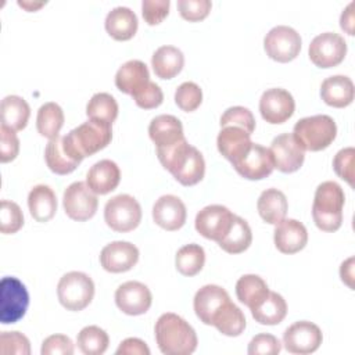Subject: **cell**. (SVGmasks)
<instances>
[{
  "label": "cell",
  "mask_w": 355,
  "mask_h": 355,
  "mask_svg": "<svg viewBox=\"0 0 355 355\" xmlns=\"http://www.w3.org/2000/svg\"><path fill=\"white\" fill-rule=\"evenodd\" d=\"M132 97H133L136 105L140 108H144V110L157 108L164 101V93H162L161 87L151 80Z\"/></svg>",
  "instance_id": "c3c4849f"
},
{
  "label": "cell",
  "mask_w": 355,
  "mask_h": 355,
  "mask_svg": "<svg viewBox=\"0 0 355 355\" xmlns=\"http://www.w3.org/2000/svg\"><path fill=\"white\" fill-rule=\"evenodd\" d=\"M64 211L72 220L85 222L94 216L98 200L85 182L71 183L62 196Z\"/></svg>",
  "instance_id": "8fae6325"
},
{
  "label": "cell",
  "mask_w": 355,
  "mask_h": 355,
  "mask_svg": "<svg viewBox=\"0 0 355 355\" xmlns=\"http://www.w3.org/2000/svg\"><path fill=\"white\" fill-rule=\"evenodd\" d=\"M229 301L230 297L223 287L216 284H205L194 295V312L204 324L212 326L214 318Z\"/></svg>",
  "instance_id": "d6986e66"
},
{
  "label": "cell",
  "mask_w": 355,
  "mask_h": 355,
  "mask_svg": "<svg viewBox=\"0 0 355 355\" xmlns=\"http://www.w3.org/2000/svg\"><path fill=\"white\" fill-rule=\"evenodd\" d=\"M220 128L236 126L251 135L255 130V118L252 112L241 105L227 108L220 116Z\"/></svg>",
  "instance_id": "60d3db41"
},
{
  "label": "cell",
  "mask_w": 355,
  "mask_h": 355,
  "mask_svg": "<svg viewBox=\"0 0 355 355\" xmlns=\"http://www.w3.org/2000/svg\"><path fill=\"white\" fill-rule=\"evenodd\" d=\"M251 315L255 322L261 324H279L287 315L286 300L280 294L269 291L268 297L259 305L251 309Z\"/></svg>",
  "instance_id": "d6a6232c"
},
{
  "label": "cell",
  "mask_w": 355,
  "mask_h": 355,
  "mask_svg": "<svg viewBox=\"0 0 355 355\" xmlns=\"http://www.w3.org/2000/svg\"><path fill=\"white\" fill-rule=\"evenodd\" d=\"M275 168L283 173L298 171L305 159V150L295 140L293 133H282L272 140L269 148Z\"/></svg>",
  "instance_id": "5bb4252c"
},
{
  "label": "cell",
  "mask_w": 355,
  "mask_h": 355,
  "mask_svg": "<svg viewBox=\"0 0 355 355\" xmlns=\"http://www.w3.org/2000/svg\"><path fill=\"white\" fill-rule=\"evenodd\" d=\"M150 82L147 65L140 60H129L115 73V86L125 94H136Z\"/></svg>",
  "instance_id": "d4e9b609"
},
{
  "label": "cell",
  "mask_w": 355,
  "mask_h": 355,
  "mask_svg": "<svg viewBox=\"0 0 355 355\" xmlns=\"http://www.w3.org/2000/svg\"><path fill=\"white\" fill-rule=\"evenodd\" d=\"M57 295L60 304L68 311L85 309L94 297V283L83 272H68L57 284Z\"/></svg>",
  "instance_id": "8992f818"
},
{
  "label": "cell",
  "mask_w": 355,
  "mask_h": 355,
  "mask_svg": "<svg viewBox=\"0 0 355 355\" xmlns=\"http://www.w3.org/2000/svg\"><path fill=\"white\" fill-rule=\"evenodd\" d=\"M269 291L266 282L258 275H244L236 283L237 300L248 306L250 311L259 305L268 297Z\"/></svg>",
  "instance_id": "4dcf8cb0"
},
{
  "label": "cell",
  "mask_w": 355,
  "mask_h": 355,
  "mask_svg": "<svg viewBox=\"0 0 355 355\" xmlns=\"http://www.w3.org/2000/svg\"><path fill=\"white\" fill-rule=\"evenodd\" d=\"M0 114H1V125L18 132L26 126L31 115V108H29V104L22 97L11 94V96H6L1 100Z\"/></svg>",
  "instance_id": "1f68e13d"
},
{
  "label": "cell",
  "mask_w": 355,
  "mask_h": 355,
  "mask_svg": "<svg viewBox=\"0 0 355 355\" xmlns=\"http://www.w3.org/2000/svg\"><path fill=\"white\" fill-rule=\"evenodd\" d=\"M345 194L343 187L333 182L326 180L316 187L312 218L315 225L323 232H336L343 223V208Z\"/></svg>",
  "instance_id": "277c9868"
},
{
  "label": "cell",
  "mask_w": 355,
  "mask_h": 355,
  "mask_svg": "<svg viewBox=\"0 0 355 355\" xmlns=\"http://www.w3.org/2000/svg\"><path fill=\"white\" fill-rule=\"evenodd\" d=\"M276 248L283 254H295L308 243L306 227L297 219H283L273 232Z\"/></svg>",
  "instance_id": "44dd1931"
},
{
  "label": "cell",
  "mask_w": 355,
  "mask_h": 355,
  "mask_svg": "<svg viewBox=\"0 0 355 355\" xmlns=\"http://www.w3.org/2000/svg\"><path fill=\"white\" fill-rule=\"evenodd\" d=\"M154 331L157 345L165 355H190L197 348L198 340L194 329L176 313H162Z\"/></svg>",
  "instance_id": "7a4b0ae2"
},
{
  "label": "cell",
  "mask_w": 355,
  "mask_h": 355,
  "mask_svg": "<svg viewBox=\"0 0 355 355\" xmlns=\"http://www.w3.org/2000/svg\"><path fill=\"white\" fill-rule=\"evenodd\" d=\"M169 0H143L141 14L148 25H158L169 12Z\"/></svg>",
  "instance_id": "681fc988"
},
{
  "label": "cell",
  "mask_w": 355,
  "mask_h": 355,
  "mask_svg": "<svg viewBox=\"0 0 355 355\" xmlns=\"http://www.w3.org/2000/svg\"><path fill=\"white\" fill-rule=\"evenodd\" d=\"M354 158H355V148L354 147H345L341 148L333 159V169L344 179L351 187H354Z\"/></svg>",
  "instance_id": "f6af8a7d"
},
{
  "label": "cell",
  "mask_w": 355,
  "mask_h": 355,
  "mask_svg": "<svg viewBox=\"0 0 355 355\" xmlns=\"http://www.w3.org/2000/svg\"><path fill=\"white\" fill-rule=\"evenodd\" d=\"M236 172L248 180H261L268 178L275 169L269 148L252 143L250 150L237 162L233 164Z\"/></svg>",
  "instance_id": "e0dca14e"
},
{
  "label": "cell",
  "mask_w": 355,
  "mask_h": 355,
  "mask_svg": "<svg viewBox=\"0 0 355 355\" xmlns=\"http://www.w3.org/2000/svg\"><path fill=\"white\" fill-rule=\"evenodd\" d=\"M352 7H354V3H349L347 6V8L343 11L341 17H340V26L348 33V35H354V14H352Z\"/></svg>",
  "instance_id": "11a10c76"
},
{
  "label": "cell",
  "mask_w": 355,
  "mask_h": 355,
  "mask_svg": "<svg viewBox=\"0 0 355 355\" xmlns=\"http://www.w3.org/2000/svg\"><path fill=\"white\" fill-rule=\"evenodd\" d=\"M184 65L183 53L175 46H161L151 57L154 73L161 79L175 78Z\"/></svg>",
  "instance_id": "f546056e"
},
{
  "label": "cell",
  "mask_w": 355,
  "mask_h": 355,
  "mask_svg": "<svg viewBox=\"0 0 355 355\" xmlns=\"http://www.w3.org/2000/svg\"><path fill=\"white\" fill-rule=\"evenodd\" d=\"M0 352L29 355L31 344L26 336L19 331H3L0 334Z\"/></svg>",
  "instance_id": "ee69618b"
},
{
  "label": "cell",
  "mask_w": 355,
  "mask_h": 355,
  "mask_svg": "<svg viewBox=\"0 0 355 355\" xmlns=\"http://www.w3.org/2000/svg\"><path fill=\"white\" fill-rule=\"evenodd\" d=\"M24 226V214L14 201L3 200L0 209V232L3 234L17 233Z\"/></svg>",
  "instance_id": "7bdbcfd3"
},
{
  "label": "cell",
  "mask_w": 355,
  "mask_h": 355,
  "mask_svg": "<svg viewBox=\"0 0 355 355\" xmlns=\"http://www.w3.org/2000/svg\"><path fill=\"white\" fill-rule=\"evenodd\" d=\"M148 135L157 148H165L186 139L182 122L169 114L153 118L148 125Z\"/></svg>",
  "instance_id": "603a6c76"
},
{
  "label": "cell",
  "mask_w": 355,
  "mask_h": 355,
  "mask_svg": "<svg viewBox=\"0 0 355 355\" xmlns=\"http://www.w3.org/2000/svg\"><path fill=\"white\" fill-rule=\"evenodd\" d=\"M121 180L119 166L111 159L96 162L86 175V184L96 194H108L115 190Z\"/></svg>",
  "instance_id": "cb8c5ba5"
},
{
  "label": "cell",
  "mask_w": 355,
  "mask_h": 355,
  "mask_svg": "<svg viewBox=\"0 0 355 355\" xmlns=\"http://www.w3.org/2000/svg\"><path fill=\"white\" fill-rule=\"evenodd\" d=\"M28 208L37 222H49L57 212V197L47 184H36L28 194Z\"/></svg>",
  "instance_id": "83f0119b"
},
{
  "label": "cell",
  "mask_w": 355,
  "mask_h": 355,
  "mask_svg": "<svg viewBox=\"0 0 355 355\" xmlns=\"http://www.w3.org/2000/svg\"><path fill=\"white\" fill-rule=\"evenodd\" d=\"M104 220L107 226L115 232H130L141 222V207L135 197L118 194L107 201L104 207Z\"/></svg>",
  "instance_id": "ba28073f"
},
{
  "label": "cell",
  "mask_w": 355,
  "mask_h": 355,
  "mask_svg": "<svg viewBox=\"0 0 355 355\" xmlns=\"http://www.w3.org/2000/svg\"><path fill=\"white\" fill-rule=\"evenodd\" d=\"M322 341L323 334L319 326L308 320L295 322L283 333V344L290 354H312L320 347Z\"/></svg>",
  "instance_id": "7c38bea8"
},
{
  "label": "cell",
  "mask_w": 355,
  "mask_h": 355,
  "mask_svg": "<svg viewBox=\"0 0 355 355\" xmlns=\"http://www.w3.org/2000/svg\"><path fill=\"white\" fill-rule=\"evenodd\" d=\"M116 355H150V348L147 344L136 337H129L123 340L115 351Z\"/></svg>",
  "instance_id": "f5cc1de1"
},
{
  "label": "cell",
  "mask_w": 355,
  "mask_h": 355,
  "mask_svg": "<svg viewBox=\"0 0 355 355\" xmlns=\"http://www.w3.org/2000/svg\"><path fill=\"white\" fill-rule=\"evenodd\" d=\"M46 3H32V1H18V6L24 7L28 11H35L37 8H40L42 6H44Z\"/></svg>",
  "instance_id": "9f6ffc18"
},
{
  "label": "cell",
  "mask_w": 355,
  "mask_h": 355,
  "mask_svg": "<svg viewBox=\"0 0 355 355\" xmlns=\"http://www.w3.org/2000/svg\"><path fill=\"white\" fill-rule=\"evenodd\" d=\"M212 326L218 329L219 333L227 337H237L245 329V316L243 311L229 301L222 309L216 313L212 320Z\"/></svg>",
  "instance_id": "e575fe53"
},
{
  "label": "cell",
  "mask_w": 355,
  "mask_h": 355,
  "mask_svg": "<svg viewBox=\"0 0 355 355\" xmlns=\"http://www.w3.org/2000/svg\"><path fill=\"white\" fill-rule=\"evenodd\" d=\"M234 214L223 205H207L196 215V230L205 239L219 241L230 229Z\"/></svg>",
  "instance_id": "4fadbf2b"
},
{
  "label": "cell",
  "mask_w": 355,
  "mask_h": 355,
  "mask_svg": "<svg viewBox=\"0 0 355 355\" xmlns=\"http://www.w3.org/2000/svg\"><path fill=\"white\" fill-rule=\"evenodd\" d=\"M295 110V101L290 92L282 87H272L262 93L259 98L261 116L272 123H283L291 118Z\"/></svg>",
  "instance_id": "9a60e30c"
},
{
  "label": "cell",
  "mask_w": 355,
  "mask_h": 355,
  "mask_svg": "<svg viewBox=\"0 0 355 355\" xmlns=\"http://www.w3.org/2000/svg\"><path fill=\"white\" fill-rule=\"evenodd\" d=\"M139 261V250L129 241H112L100 252L101 266L111 273L130 270Z\"/></svg>",
  "instance_id": "ac0fdd59"
},
{
  "label": "cell",
  "mask_w": 355,
  "mask_h": 355,
  "mask_svg": "<svg viewBox=\"0 0 355 355\" xmlns=\"http://www.w3.org/2000/svg\"><path fill=\"white\" fill-rule=\"evenodd\" d=\"M28 306L29 293L25 284L14 276H4L0 282V322L17 323L25 316Z\"/></svg>",
  "instance_id": "52a82bcc"
},
{
  "label": "cell",
  "mask_w": 355,
  "mask_h": 355,
  "mask_svg": "<svg viewBox=\"0 0 355 355\" xmlns=\"http://www.w3.org/2000/svg\"><path fill=\"white\" fill-rule=\"evenodd\" d=\"M205 263V251L200 244H186L178 250L175 257V265L179 273L183 276H196L200 273Z\"/></svg>",
  "instance_id": "74e56055"
},
{
  "label": "cell",
  "mask_w": 355,
  "mask_h": 355,
  "mask_svg": "<svg viewBox=\"0 0 355 355\" xmlns=\"http://www.w3.org/2000/svg\"><path fill=\"white\" fill-rule=\"evenodd\" d=\"M320 97L330 107L344 108L354 100V83L345 75L329 76L322 82Z\"/></svg>",
  "instance_id": "484cf974"
},
{
  "label": "cell",
  "mask_w": 355,
  "mask_h": 355,
  "mask_svg": "<svg viewBox=\"0 0 355 355\" xmlns=\"http://www.w3.org/2000/svg\"><path fill=\"white\" fill-rule=\"evenodd\" d=\"M86 115L89 119H98L112 125L118 116V103L110 93H96L86 105Z\"/></svg>",
  "instance_id": "ab89813d"
},
{
  "label": "cell",
  "mask_w": 355,
  "mask_h": 355,
  "mask_svg": "<svg viewBox=\"0 0 355 355\" xmlns=\"http://www.w3.org/2000/svg\"><path fill=\"white\" fill-rule=\"evenodd\" d=\"M282 351V344L273 334H257L248 344L250 355H276Z\"/></svg>",
  "instance_id": "bcb514c9"
},
{
  "label": "cell",
  "mask_w": 355,
  "mask_h": 355,
  "mask_svg": "<svg viewBox=\"0 0 355 355\" xmlns=\"http://www.w3.org/2000/svg\"><path fill=\"white\" fill-rule=\"evenodd\" d=\"M161 165L183 186H194L202 180L205 161L202 154L186 139L165 148H157Z\"/></svg>",
  "instance_id": "6da1fadb"
},
{
  "label": "cell",
  "mask_w": 355,
  "mask_h": 355,
  "mask_svg": "<svg viewBox=\"0 0 355 355\" xmlns=\"http://www.w3.org/2000/svg\"><path fill=\"white\" fill-rule=\"evenodd\" d=\"M257 209L259 216L269 225L280 223L287 214L288 204L283 191L270 187L261 193L257 201Z\"/></svg>",
  "instance_id": "f1b7e54d"
},
{
  "label": "cell",
  "mask_w": 355,
  "mask_h": 355,
  "mask_svg": "<svg viewBox=\"0 0 355 355\" xmlns=\"http://www.w3.org/2000/svg\"><path fill=\"white\" fill-rule=\"evenodd\" d=\"M176 105L186 112L196 111L202 103V92L194 82H183L175 92Z\"/></svg>",
  "instance_id": "b9f144b4"
},
{
  "label": "cell",
  "mask_w": 355,
  "mask_h": 355,
  "mask_svg": "<svg viewBox=\"0 0 355 355\" xmlns=\"http://www.w3.org/2000/svg\"><path fill=\"white\" fill-rule=\"evenodd\" d=\"M112 139L111 123L89 119L62 136V147L76 162L105 148Z\"/></svg>",
  "instance_id": "3957f363"
},
{
  "label": "cell",
  "mask_w": 355,
  "mask_h": 355,
  "mask_svg": "<svg viewBox=\"0 0 355 355\" xmlns=\"http://www.w3.org/2000/svg\"><path fill=\"white\" fill-rule=\"evenodd\" d=\"M76 344L85 355H101L108 348L110 337L98 326H86L78 333Z\"/></svg>",
  "instance_id": "f35d334b"
},
{
  "label": "cell",
  "mask_w": 355,
  "mask_h": 355,
  "mask_svg": "<svg viewBox=\"0 0 355 355\" xmlns=\"http://www.w3.org/2000/svg\"><path fill=\"white\" fill-rule=\"evenodd\" d=\"M19 151V140L15 130L1 125L0 126V161L10 162L17 158Z\"/></svg>",
  "instance_id": "816d5d0a"
},
{
  "label": "cell",
  "mask_w": 355,
  "mask_h": 355,
  "mask_svg": "<svg viewBox=\"0 0 355 355\" xmlns=\"http://www.w3.org/2000/svg\"><path fill=\"white\" fill-rule=\"evenodd\" d=\"M340 276H341V280L349 287V288H354V258H348L347 261H344L340 266Z\"/></svg>",
  "instance_id": "db71d44e"
},
{
  "label": "cell",
  "mask_w": 355,
  "mask_h": 355,
  "mask_svg": "<svg viewBox=\"0 0 355 355\" xmlns=\"http://www.w3.org/2000/svg\"><path fill=\"white\" fill-rule=\"evenodd\" d=\"M105 31L115 40L132 39L139 26L136 14L129 7H115L105 17Z\"/></svg>",
  "instance_id": "4316f807"
},
{
  "label": "cell",
  "mask_w": 355,
  "mask_h": 355,
  "mask_svg": "<svg viewBox=\"0 0 355 355\" xmlns=\"http://www.w3.org/2000/svg\"><path fill=\"white\" fill-rule=\"evenodd\" d=\"M251 241L252 233L250 225L247 220L236 215L229 232L218 241V244L223 251L229 254H240L251 245Z\"/></svg>",
  "instance_id": "836d02e7"
},
{
  "label": "cell",
  "mask_w": 355,
  "mask_h": 355,
  "mask_svg": "<svg viewBox=\"0 0 355 355\" xmlns=\"http://www.w3.org/2000/svg\"><path fill=\"white\" fill-rule=\"evenodd\" d=\"M293 136L304 150L320 151L336 139L337 125L331 116L324 114L305 116L294 125Z\"/></svg>",
  "instance_id": "5b68a950"
},
{
  "label": "cell",
  "mask_w": 355,
  "mask_h": 355,
  "mask_svg": "<svg viewBox=\"0 0 355 355\" xmlns=\"http://www.w3.org/2000/svg\"><path fill=\"white\" fill-rule=\"evenodd\" d=\"M44 159L49 169L57 175H68L79 165V162L73 161L64 150L61 136L49 140L44 150Z\"/></svg>",
  "instance_id": "8d00e7d4"
},
{
  "label": "cell",
  "mask_w": 355,
  "mask_h": 355,
  "mask_svg": "<svg viewBox=\"0 0 355 355\" xmlns=\"http://www.w3.org/2000/svg\"><path fill=\"white\" fill-rule=\"evenodd\" d=\"M187 211L184 202L173 196H161L153 205V219L154 222L169 232L180 229L186 222Z\"/></svg>",
  "instance_id": "ffe728a7"
},
{
  "label": "cell",
  "mask_w": 355,
  "mask_h": 355,
  "mask_svg": "<svg viewBox=\"0 0 355 355\" xmlns=\"http://www.w3.org/2000/svg\"><path fill=\"white\" fill-rule=\"evenodd\" d=\"M40 354L42 355H72L73 343L65 334H53L43 340Z\"/></svg>",
  "instance_id": "f907efd6"
},
{
  "label": "cell",
  "mask_w": 355,
  "mask_h": 355,
  "mask_svg": "<svg viewBox=\"0 0 355 355\" xmlns=\"http://www.w3.org/2000/svg\"><path fill=\"white\" fill-rule=\"evenodd\" d=\"M64 111L62 108L53 101L44 103L36 116V128L40 136L47 137L49 140L60 136V130L64 125Z\"/></svg>",
  "instance_id": "d590c367"
},
{
  "label": "cell",
  "mask_w": 355,
  "mask_h": 355,
  "mask_svg": "<svg viewBox=\"0 0 355 355\" xmlns=\"http://www.w3.org/2000/svg\"><path fill=\"white\" fill-rule=\"evenodd\" d=\"M301 43V36L294 28L277 25L266 33L263 49L269 58L277 62H290L300 54Z\"/></svg>",
  "instance_id": "9c48e42d"
},
{
  "label": "cell",
  "mask_w": 355,
  "mask_h": 355,
  "mask_svg": "<svg viewBox=\"0 0 355 355\" xmlns=\"http://www.w3.org/2000/svg\"><path fill=\"white\" fill-rule=\"evenodd\" d=\"M212 3L209 0H179L178 8L180 15L191 22L204 19L211 11Z\"/></svg>",
  "instance_id": "7dc6e473"
},
{
  "label": "cell",
  "mask_w": 355,
  "mask_h": 355,
  "mask_svg": "<svg viewBox=\"0 0 355 355\" xmlns=\"http://www.w3.org/2000/svg\"><path fill=\"white\" fill-rule=\"evenodd\" d=\"M308 54L316 67L331 68L345 58L347 42L338 33L323 32L312 39Z\"/></svg>",
  "instance_id": "30bf717a"
},
{
  "label": "cell",
  "mask_w": 355,
  "mask_h": 355,
  "mask_svg": "<svg viewBox=\"0 0 355 355\" xmlns=\"http://www.w3.org/2000/svg\"><path fill=\"white\" fill-rule=\"evenodd\" d=\"M153 302L150 288L136 280L122 283L115 291V304L126 315L137 316L146 313Z\"/></svg>",
  "instance_id": "2e32d148"
},
{
  "label": "cell",
  "mask_w": 355,
  "mask_h": 355,
  "mask_svg": "<svg viewBox=\"0 0 355 355\" xmlns=\"http://www.w3.org/2000/svg\"><path fill=\"white\" fill-rule=\"evenodd\" d=\"M251 144V135L236 126L222 128L216 137V146L219 153L227 161H230L232 165L245 155Z\"/></svg>",
  "instance_id": "7402d4cb"
}]
</instances>
